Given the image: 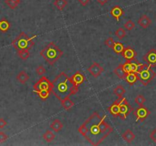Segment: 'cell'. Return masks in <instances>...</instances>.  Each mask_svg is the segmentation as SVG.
I'll return each mask as SVG.
<instances>
[{"label": "cell", "instance_id": "1", "mask_svg": "<svg viewBox=\"0 0 156 146\" xmlns=\"http://www.w3.org/2000/svg\"><path fill=\"white\" fill-rule=\"evenodd\" d=\"M78 132L91 144L97 146L113 132V127L106 121V115L95 112L80 125Z\"/></svg>", "mask_w": 156, "mask_h": 146}, {"label": "cell", "instance_id": "2", "mask_svg": "<svg viewBox=\"0 0 156 146\" xmlns=\"http://www.w3.org/2000/svg\"><path fill=\"white\" fill-rule=\"evenodd\" d=\"M52 84V93L60 100L76 94L79 90V87L75 85L71 78L63 71L54 78Z\"/></svg>", "mask_w": 156, "mask_h": 146}, {"label": "cell", "instance_id": "3", "mask_svg": "<svg viewBox=\"0 0 156 146\" xmlns=\"http://www.w3.org/2000/svg\"><path fill=\"white\" fill-rule=\"evenodd\" d=\"M40 54L47 63L54 65L62 57L63 52L55 43L50 42L41 51Z\"/></svg>", "mask_w": 156, "mask_h": 146}, {"label": "cell", "instance_id": "4", "mask_svg": "<svg viewBox=\"0 0 156 146\" xmlns=\"http://www.w3.org/2000/svg\"><path fill=\"white\" fill-rule=\"evenodd\" d=\"M36 36H33L32 37H29L24 32H21L20 34L13 40L11 44L17 51L24 49H31L34 45V39Z\"/></svg>", "mask_w": 156, "mask_h": 146}, {"label": "cell", "instance_id": "5", "mask_svg": "<svg viewBox=\"0 0 156 146\" xmlns=\"http://www.w3.org/2000/svg\"><path fill=\"white\" fill-rule=\"evenodd\" d=\"M155 75V72L153 71V69L151 68V66L148 65V64H145L143 68L138 72V78H139V80L145 86L149 84L154 79Z\"/></svg>", "mask_w": 156, "mask_h": 146}, {"label": "cell", "instance_id": "6", "mask_svg": "<svg viewBox=\"0 0 156 146\" xmlns=\"http://www.w3.org/2000/svg\"><path fill=\"white\" fill-rule=\"evenodd\" d=\"M118 99L120 100V115L119 116L121 119L125 120L133 110L125 97H119Z\"/></svg>", "mask_w": 156, "mask_h": 146}, {"label": "cell", "instance_id": "7", "mask_svg": "<svg viewBox=\"0 0 156 146\" xmlns=\"http://www.w3.org/2000/svg\"><path fill=\"white\" fill-rule=\"evenodd\" d=\"M52 82L45 76H43L37 82L34 84V90L35 93L41 90H50L52 92Z\"/></svg>", "mask_w": 156, "mask_h": 146}, {"label": "cell", "instance_id": "8", "mask_svg": "<svg viewBox=\"0 0 156 146\" xmlns=\"http://www.w3.org/2000/svg\"><path fill=\"white\" fill-rule=\"evenodd\" d=\"M135 116H136V122H143L150 114V111L147 109L146 107L142 106H139V107L135 109L133 111Z\"/></svg>", "mask_w": 156, "mask_h": 146}, {"label": "cell", "instance_id": "9", "mask_svg": "<svg viewBox=\"0 0 156 146\" xmlns=\"http://www.w3.org/2000/svg\"><path fill=\"white\" fill-rule=\"evenodd\" d=\"M143 61L148 65L154 67L156 65V49H151L143 56Z\"/></svg>", "mask_w": 156, "mask_h": 146}, {"label": "cell", "instance_id": "10", "mask_svg": "<svg viewBox=\"0 0 156 146\" xmlns=\"http://www.w3.org/2000/svg\"><path fill=\"white\" fill-rule=\"evenodd\" d=\"M88 71L92 76L95 77V78H98V77H99L101 75V73L104 71V68H102L99 63L95 62L88 68Z\"/></svg>", "mask_w": 156, "mask_h": 146}, {"label": "cell", "instance_id": "11", "mask_svg": "<svg viewBox=\"0 0 156 146\" xmlns=\"http://www.w3.org/2000/svg\"><path fill=\"white\" fill-rule=\"evenodd\" d=\"M121 55L126 61H132L134 60L136 56H137V53L133 48H132L131 46H127L125 48Z\"/></svg>", "mask_w": 156, "mask_h": 146}, {"label": "cell", "instance_id": "12", "mask_svg": "<svg viewBox=\"0 0 156 146\" xmlns=\"http://www.w3.org/2000/svg\"><path fill=\"white\" fill-rule=\"evenodd\" d=\"M108 110L110 113L114 117H117L120 115V100L117 99L115 102L111 104V106L108 108Z\"/></svg>", "mask_w": 156, "mask_h": 146}, {"label": "cell", "instance_id": "13", "mask_svg": "<svg viewBox=\"0 0 156 146\" xmlns=\"http://www.w3.org/2000/svg\"><path fill=\"white\" fill-rule=\"evenodd\" d=\"M71 79L73 82L74 83L75 85L79 87V86L81 85L85 81V76L82 75L80 71H76L74 75L71 77Z\"/></svg>", "mask_w": 156, "mask_h": 146}, {"label": "cell", "instance_id": "14", "mask_svg": "<svg viewBox=\"0 0 156 146\" xmlns=\"http://www.w3.org/2000/svg\"><path fill=\"white\" fill-rule=\"evenodd\" d=\"M138 24H139V25H140V27H142V28L146 29L151 25V20L150 19L146 14H142V15L139 17V19L138 20Z\"/></svg>", "mask_w": 156, "mask_h": 146}, {"label": "cell", "instance_id": "15", "mask_svg": "<svg viewBox=\"0 0 156 146\" xmlns=\"http://www.w3.org/2000/svg\"><path fill=\"white\" fill-rule=\"evenodd\" d=\"M110 14L118 21L120 20V17L123 14V11L121 7H120L119 5H115L110 10Z\"/></svg>", "mask_w": 156, "mask_h": 146}, {"label": "cell", "instance_id": "16", "mask_svg": "<svg viewBox=\"0 0 156 146\" xmlns=\"http://www.w3.org/2000/svg\"><path fill=\"white\" fill-rule=\"evenodd\" d=\"M129 65H130V71L132 72L138 73L142 68L144 67L145 64H142L137 60L134 59V60L129 61ZM130 71V72H131Z\"/></svg>", "mask_w": 156, "mask_h": 146}, {"label": "cell", "instance_id": "17", "mask_svg": "<svg viewBox=\"0 0 156 146\" xmlns=\"http://www.w3.org/2000/svg\"><path fill=\"white\" fill-rule=\"evenodd\" d=\"M125 80H126V82L129 84H130V85L134 84L135 83L139 80V78H138V73L132 72V71L127 73V75H126V78H125Z\"/></svg>", "mask_w": 156, "mask_h": 146}, {"label": "cell", "instance_id": "18", "mask_svg": "<svg viewBox=\"0 0 156 146\" xmlns=\"http://www.w3.org/2000/svg\"><path fill=\"white\" fill-rule=\"evenodd\" d=\"M122 138H123L124 141H126L127 143H131L136 138V135L133 133L131 129H126L123 134H122Z\"/></svg>", "mask_w": 156, "mask_h": 146}, {"label": "cell", "instance_id": "19", "mask_svg": "<svg viewBox=\"0 0 156 146\" xmlns=\"http://www.w3.org/2000/svg\"><path fill=\"white\" fill-rule=\"evenodd\" d=\"M50 127V129H52L53 131H54L55 132H60L62 129H63V122L60 120V119H54L52 122H51Z\"/></svg>", "mask_w": 156, "mask_h": 146}, {"label": "cell", "instance_id": "20", "mask_svg": "<svg viewBox=\"0 0 156 146\" xmlns=\"http://www.w3.org/2000/svg\"><path fill=\"white\" fill-rule=\"evenodd\" d=\"M114 72L115 73V75L118 77L120 79H125L127 73L125 71L124 68L123 67V64H120L117 68H115V69L114 70Z\"/></svg>", "mask_w": 156, "mask_h": 146}, {"label": "cell", "instance_id": "21", "mask_svg": "<svg viewBox=\"0 0 156 146\" xmlns=\"http://www.w3.org/2000/svg\"><path fill=\"white\" fill-rule=\"evenodd\" d=\"M60 101H61L63 107L66 110H68V111L69 110H71L75 105V103L71 100V99L70 98V97H66V98H64L63 100H60Z\"/></svg>", "mask_w": 156, "mask_h": 146}, {"label": "cell", "instance_id": "22", "mask_svg": "<svg viewBox=\"0 0 156 146\" xmlns=\"http://www.w3.org/2000/svg\"><path fill=\"white\" fill-rule=\"evenodd\" d=\"M16 79L21 84H25L29 80V75L25 71H21L16 76Z\"/></svg>", "mask_w": 156, "mask_h": 146}, {"label": "cell", "instance_id": "23", "mask_svg": "<svg viewBox=\"0 0 156 146\" xmlns=\"http://www.w3.org/2000/svg\"><path fill=\"white\" fill-rule=\"evenodd\" d=\"M68 2L67 0H54V5L57 8V9L63 11L65 8V7L67 5Z\"/></svg>", "mask_w": 156, "mask_h": 146}, {"label": "cell", "instance_id": "24", "mask_svg": "<svg viewBox=\"0 0 156 146\" xmlns=\"http://www.w3.org/2000/svg\"><path fill=\"white\" fill-rule=\"evenodd\" d=\"M10 28V23L6 19L0 20V31L5 33Z\"/></svg>", "mask_w": 156, "mask_h": 146}, {"label": "cell", "instance_id": "25", "mask_svg": "<svg viewBox=\"0 0 156 146\" xmlns=\"http://www.w3.org/2000/svg\"><path fill=\"white\" fill-rule=\"evenodd\" d=\"M125 93H126V90H125L124 87L122 85H120V84L117 85L114 90V94H115V95H117L118 97H123V96L124 95Z\"/></svg>", "mask_w": 156, "mask_h": 146}, {"label": "cell", "instance_id": "26", "mask_svg": "<svg viewBox=\"0 0 156 146\" xmlns=\"http://www.w3.org/2000/svg\"><path fill=\"white\" fill-rule=\"evenodd\" d=\"M55 135L53 132H51L50 130H47L46 132L43 135V138H44L47 142H51L54 140L55 138Z\"/></svg>", "mask_w": 156, "mask_h": 146}, {"label": "cell", "instance_id": "27", "mask_svg": "<svg viewBox=\"0 0 156 146\" xmlns=\"http://www.w3.org/2000/svg\"><path fill=\"white\" fill-rule=\"evenodd\" d=\"M18 55L21 59L26 60L30 56V51H29V49H20V50H18Z\"/></svg>", "mask_w": 156, "mask_h": 146}, {"label": "cell", "instance_id": "28", "mask_svg": "<svg viewBox=\"0 0 156 146\" xmlns=\"http://www.w3.org/2000/svg\"><path fill=\"white\" fill-rule=\"evenodd\" d=\"M5 2L11 9H15L21 3V0H5Z\"/></svg>", "mask_w": 156, "mask_h": 146}, {"label": "cell", "instance_id": "29", "mask_svg": "<svg viewBox=\"0 0 156 146\" xmlns=\"http://www.w3.org/2000/svg\"><path fill=\"white\" fill-rule=\"evenodd\" d=\"M125 47L123 46V43H121L120 42H116L114 43V46L113 47V50L116 52V53H118V54H121L123 52V51L124 50Z\"/></svg>", "mask_w": 156, "mask_h": 146}, {"label": "cell", "instance_id": "30", "mask_svg": "<svg viewBox=\"0 0 156 146\" xmlns=\"http://www.w3.org/2000/svg\"><path fill=\"white\" fill-rule=\"evenodd\" d=\"M114 33H115V35L117 36V37L119 40H122V39L124 38L126 34V30L124 28H123V27H120V28L117 29Z\"/></svg>", "mask_w": 156, "mask_h": 146}, {"label": "cell", "instance_id": "31", "mask_svg": "<svg viewBox=\"0 0 156 146\" xmlns=\"http://www.w3.org/2000/svg\"><path fill=\"white\" fill-rule=\"evenodd\" d=\"M50 92L51 91H50V90H41V91H38V92L36 93L38 94V96H39L41 100H46L49 97Z\"/></svg>", "mask_w": 156, "mask_h": 146}, {"label": "cell", "instance_id": "32", "mask_svg": "<svg viewBox=\"0 0 156 146\" xmlns=\"http://www.w3.org/2000/svg\"><path fill=\"white\" fill-rule=\"evenodd\" d=\"M135 102H136V103L139 106H142L145 102V98L144 97L143 95H142V94H139V95L136 96V98H135Z\"/></svg>", "mask_w": 156, "mask_h": 146}, {"label": "cell", "instance_id": "33", "mask_svg": "<svg viewBox=\"0 0 156 146\" xmlns=\"http://www.w3.org/2000/svg\"><path fill=\"white\" fill-rule=\"evenodd\" d=\"M135 26H136L135 25V23L133 22L132 20H129V21H127L126 23H125L123 27H124V28L126 29V30H132V29L134 28Z\"/></svg>", "mask_w": 156, "mask_h": 146}, {"label": "cell", "instance_id": "34", "mask_svg": "<svg viewBox=\"0 0 156 146\" xmlns=\"http://www.w3.org/2000/svg\"><path fill=\"white\" fill-rule=\"evenodd\" d=\"M104 43H105V45L107 46V47L112 48V49H113V47H114L115 42H114V39H113L112 37H110H110H108V38H107V40L104 41Z\"/></svg>", "mask_w": 156, "mask_h": 146}, {"label": "cell", "instance_id": "35", "mask_svg": "<svg viewBox=\"0 0 156 146\" xmlns=\"http://www.w3.org/2000/svg\"><path fill=\"white\" fill-rule=\"evenodd\" d=\"M36 72L38 75L42 76V75H44L46 73V68H44L43 65H39V66L37 67Z\"/></svg>", "mask_w": 156, "mask_h": 146}, {"label": "cell", "instance_id": "36", "mask_svg": "<svg viewBox=\"0 0 156 146\" xmlns=\"http://www.w3.org/2000/svg\"><path fill=\"white\" fill-rule=\"evenodd\" d=\"M8 138V135H6V134L3 132H0V143L5 142V141H7Z\"/></svg>", "mask_w": 156, "mask_h": 146}, {"label": "cell", "instance_id": "37", "mask_svg": "<svg viewBox=\"0 0 156 146\" xmlns=\"http://www.w3.org/2000/svg\"><path fill=\"white\" fill-rule=\"evenodd\" d=\"M149 137L150 138H151V139L156 144V128L151 132V133H150Z\"/></svg>", "mask_w": 156, "mask_h": 146}, {"label": "cell", "instance_id": "38", "mask_svg": "<svg viewBox=\"0 0 156 146\" xmlns=\"http://www.w3.org/2000/svg\"><path fill=\"white\" fill-rule=\"evenodd\" d=\"M7 125V122L3 118H0V129H3L4 127Z\"/></svg>", "mask_w": 156, "mask_h": 146}, {"label": "cell", "instance_id": "39", "mask_svg": "<svg viewBox=\"0 0 156 146\" xmlns=\"http://www.w3.org/2000/svg\"><path fill=\"white\" fill-rule=\"evenodd\" d=\"M78 1H79V2L82 6H86L90 2V0H78Z\"/></svg>", "mask_w": 156, "mask_h": 146}, {"label": "cell", "instance_id": "40", "mask_svg": "<svg viewBox=\"0 0 156 146\" xmlns=\"http://www.w3.org/2000/svg\"><path fill=\"white\" fill-rule=\"evenodd\" d=\"M97 2L103 6V5H104L107 2H108V0H97Z\"/></svg>", "mask_w": 156, "mask_h": 146}]
</instances>
